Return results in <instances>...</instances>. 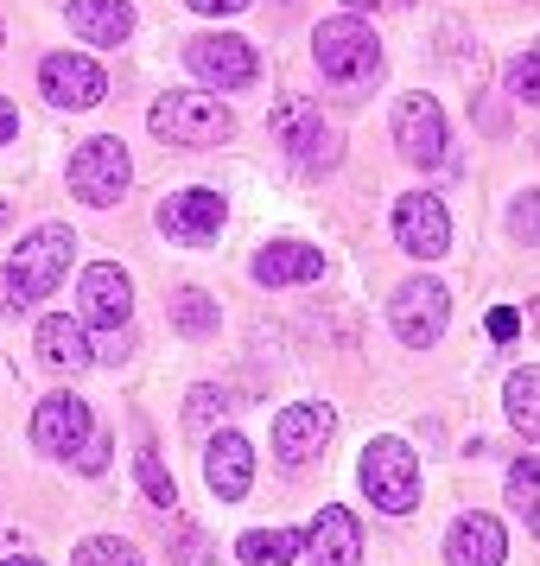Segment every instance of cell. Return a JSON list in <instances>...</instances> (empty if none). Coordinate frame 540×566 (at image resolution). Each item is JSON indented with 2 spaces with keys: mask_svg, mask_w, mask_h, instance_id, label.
Masks as SVG:
<instances>
[{
  "mask_svg": "<svg viewBox=\"0 0 540 566\" xmlns=\"http://www.w3.org/2000/svg\"><path fill=\"white\" fill-rule=\"evenodd\" d=\"M32 344H39V363L45 369H89L96 363V344L83 332V318H71V312H45Z\"/></svg>",
  "mask_w": 540,
  "mask_h": 566,
  "instance_id": "19",
  "label": "cell"
},
{
  "mask_svg": "<svg viewBox=\"0 0 540 566\" xmlns=\"http://www.w3.org/2000/svg\"><path fill=\"white\" fill-rule=\"evenodd\" d=\"M13 134H20V108H13V103H7V96H0V147H7Z\"/></svg>",
  "mask_w": 540,
  "mask_h": 566,
  "instance_id": "36",
  "label": "cell"
},
{
  "mask_svg": "<svg viewBox=\"0 0 540 566\" xmlns=\"http://www.w3.org/2000/svg\"><path fill=\"white\" fill-rule=\"evenodd\" d=\"M299 547H306V535H293V528H248L235 541V554L248 566H286V560H299Z\"/></svg>",
  "mask_w": 540,
  "mask_h": 566,
  "instance_id": "22",
  "label": "cell"
},
{
  "mask_svg": "<svg viewBox=\"0 0 540 566\" xmlns=\"http://www.w3.org/2000/svg\"><path fill=\"white\" fill-rule=\"evenodd\" d=\"M337 433V413L325 401H293V408L274 420V459L280 464H311Z\"/></svg>",
  "mask_w": 540,
  "mask_h": 566,
  "instance_id": "11",
  "label": "cell"
},
{
  "mask_svg": "<svg viewBox=\"0 0 540 566\" xmlns=\"http://www.w3.org/2000/svg\"><path fill=\"white\" fill-rule=\"evenodd\" d=\"M362 490L388 515H407L420 503V459H413L407 439H369V452H362Z\"/></svg>",
  "mask_w": 540,
  "mask_h": 566,
  "instance_id": "4",
  "label": "cell"
},
{
  "mask_svg": "<svg viewBox=\"0 0 540 566\" xmlns=\"http://www.w3.org/2000/svg\"><path fill=\"white\" fill-rule=\"evenodd\" d=\"M204 484L223 496V503H242L248 484H255V446L242 433H216L204 446Z\"/></svg>",
  "mask_w": 540,
  "mask_h": 566,
  "instance_id": "18",
  "label": "cell"
},
{
  "mask_svg": "<svg viewBox=\"0 0 540 566\" xmlns=\"http://www.w3.org/2000/svg\"><path fill=\"white\" fill-rule=\"evenodd\" d=\"M318 274H325V255L311 242H267L255 255L261 286H299V281H318Z\"/></svg>",
  "mask_w": 540,
  "mask_h": 566,
  "instance_id": "21",
  "label": "cell"
},
{
  "mask_svg": "<svg viewBox=\"0 0 540 566\" xmlns=\"http://www.w3.org/2000/svg\"><path fill=\"white\" fill-rule=\"evenodd\" d=\"M267 128L286 147V159L306 166V172H325V166L343 159V140H337V128L325 122V108L311 103V96H280L274 115H267Z\"/></svg>",
  "mask_w": 540,
  "mask_h": 566,
  "instance_id": "2",
  "label": "cell"
},
{
  "mask_svg": "<svg viewBox=\"0 0 540 566\" xmlns=\"http://www.w3.org/2000/svg\"><path fill=\"white\" fill-rule=\"evenodd\" d=\"M39 90H45L57 108H96L108 96V77H103V64H96V57L52 52L45 64H39Z\"/></svg>",
  "mask_w": 540,
  "mask_h": 566,
  "instance_id": "10",
  "label": "cell"
},
{
  "mask_svg": "<svg viewBox=\"0 0 540 566\" xmlns=\"http://www.w3.org/2000/svg\"><path fill=\"white\" fill-rule=\"evenodd\" d=\"M311 57H318V71L343 90H357L382 71V45H375V27H362L357 13H337L325 27L311 32Z\"/></svg>",
  "mask_w": 540,
  "mask_h": 566,
  "instance_id": "3",
  "label": "cell"
},
{
  "mask_svg": "<svg viewBox=\"0 0 540 566\" xmlns=\"http://www.w3.org/2000/svg\"><path fill=\"white\" fill-rule=\"evenodd\" d=\"M502 554H509V535L484 510H464L445 528V566H502Z\"/></svg>",
  "mask_w": 540,
  "mask_h": 566,
  "instance_id": "16",
  "label": "cell"
},
{
  "mask_svg": "<svg viewBox=\"0 0 540 566\" xmlns=\"http://www.w3.org/2000/svg\"><path fill=\"white\" fill-rule=\"evenodd\" d=\"M0 39H7V32H0Z\"/></svg>",
  "mask_w": 540,
  "mask_h": 566,
  "instance_id": "40",
  "label": "cell"
},
{
  "mask_svg": "<svg viewBox=\"0 0 540 566\" xmlns=\"http://www.w3.org/2000/svg\"><path fill=\"white\" fill-rule=\"evenodd\" d=\"M502 408H509V427H515V433L540 439V369H515V376H509V395H502Z\"/></svg>",
  "mask_w": 540,
  "mask_h": 566,
  "instance_id": "23",
  "label": "cell"
},
{
  "mask_svg": "<svg viewBox=\"0 0 540 566\" xmlns=\"http://www.w3.org/2000/svg\"><path fill=\"white\" fill-rule=\"evenodd\" d=\"M184 64L210 83V90H248L261 77V57L248 39H191L184 45Z\"/></svg>",
  "mask_w": 540,
  "mask_h": 566,
  "instance_id": "13",
  "label": "cell"
},
{
  "mask_svg": "<svg viewBox=\"0 0 540 566\" xmlns=\"http://www.w3.org/2000/svg\"><path fill=\"white\" fill-rule=\"evenodd\" d=\"M134 478H140V490H147V503H159V510H172V496H179V484L166 478V464H159L153 446H140V459H134Z\"/></svg>",
  "mask_w": 540,
  "mask_h": 566,
  "instance_id": "26",
  "label": "cell"
},
{
  "mask_svg": "<svg viewBox=\"0 0 540 566\" xmlns=\"http://www.w3.org/2000/svg\"><path fill=\"white\" fill-rule=\"evenodd\" d=\"M357 7H375V0H357Z\"/></svg>",
  "mask_w": 540,
  "mask_h": 566,
  "instance_id": "39",
  "label": "cell"
},
{
  "mask_svg": "<svg viewBox=\"0 0 540 566\" xmlns=\"http://www.w3.org/2000/svg\"><path fill=\"white\" fill-rule=\"evenodd\" d=\"M83 325H108V332H121L134 312V281L115 268V261H96V268H83Z\"/></svg>",
  "mask_w": 540,
  "mask_h": 566,
  "instance_id": "14",
  "label": "cell"
},
{
  "mask_svg": "<svg viewBox=\"0 0 540 566\" xmlns=\"http://www.w3.org/2000/svg\"><path fill=\"white\" fill-rule=\"evenodd\" d=\"M108 446H115V439L96 427V433H89V446L77 452V464H83V471H108Z\"/></svg>",
  "mask_w": 540,
  "mask_h": 566,
  "instance_id": "33",
  "label": "cell"
},
{
  "mask_svg": "<svg viewBox=\"0 0 540 566\" xmlns=\"http://www.w3.org/2000/svg\"><path fill=\"white\" fill-rule=\"evenodd\" d=\"M0 230H7V198H0Z\"/></svg>",
  "mask_w": 540,
  "mask_h": 566,
  "instance_id": "38",
  "label": "cell"
},
{
  "mask_svg": "<svg viewBox=\"0 0 540 566\" xmlns=\"http://www.w3.org/2000/svg\"><path fill=\"white\" fill-rule=\"evenodd\" d=\"M128 147L115 140V134H96V140H83L77 154H71V191H77L83 205H115V198H128Z\"/></svg>",
  "mask_w": 540,
  "mask_h": 566,
  "instance_id": "5",
  "label": "cell"
},
{
  "mask_svg": "<svg viewBox=\"0 0 540 566\" xmlns=\"http://www.w3.org/2000/svg\"><path fill=\"white\" fill-rule=\"evenodd\" d=\"M147 128L172 147H216V140H230L235 134V115L223 108V96H210V90H166L153 108H147Z\"/></svg>",
  "mask_w": 540,
  "mask_h": 566,
  "instance_id": "1",
  "label": "cell"
},
{
  "mask_svg": "<svg viewBox=\"0 0 540 566\" xmlns=\"http://www.w3.org/2000/svg\"><path fill=\"white\" fill-rule=\"evenodd\" d=\"M184 413H191V427H210V420H216V413H223V388H191V408H184Z\"/></svg>",
  "mask_w": 540,
  "mask_h": 566,
  "instance_id": "31",
  "label": "cell"
},
{
  "mask_svg": "<svg viewBox=\"0 0 540 566\" xmlns=\"http://www.w3.org/2000/svg\"><path fill=\"white\" fill-rule=\"evenodd\" d=\"M388 318H394V337H401V344L426 350V344H438V337H445L452 293H445L433 274H413V281L394 286V306H388Z\"/></svg>",
  "mask_w": 540,
  "mask_h": 566,
  "instance_id": "6",
  "label": "cell"
},
{
  "mask_svg": "<svg viewBox=\"0 0 540 566\" xmlns=\"http://www.w3.org/2000/svg\"><path fill=\"white\" fill-rule=\"evenodd\" d=\"M509 90L521 96V103H534V108H540V45H528V52L509 64Z\"/></svg>",
  "mask_w": 540,
  "mask_h": 566,
  "instance_id": "28",
  "label": "cell"
},
{
  "mask_svg": "<svg viewBox=\"0 0 540 566\" xmlns=\"http://www.w3.org/2000/svg\"><path fill=\"white\" fill-rule=\"evenodd\" d=\"M89 433H96V420H89V408H83V395H45L39 413H32V446L52 452V459L83 452Z\"/></svg>",
  "mask_w": 540,
  "mask_h": 566,
  "instance_id": "12",
  "label": "cell"
},
{
  "mask_svg": "<svg viewBox=\"0 0 540 566\" xmlns=\"http://www.w3.org/2000/svg\"><path fill=\"white\" fill-rule=\"evenodd\" d=\"M71 32L77 39H89V45H128L134 32V7L128 0H71Z\"/></svg>",
  "mask_w": 540,
  "mask_h": 566,
  "instance_id": "20",
  "label": "cell"
},
{
  "mask_svg": "<svg viewBox=\"0 0 540 566\" xmlns=\"http://www.w3.org/2000/svg\"><path fill=\"white\" fill-rule=\"evenodd\" d=\"M394 242L420 261H438L452 249V217H445V205H438L433 191H407L394 205Z\"/></svg>",
  "mask_w": 540,
  "mask_h": 566,
  "instance_id": "9",
  "label": "cell"
},
{
  "mask_svg": "<svg viewBox=\"0 0 540 566\" xmlns=\"http://www.w3.org/2000/svg\"><path fill=\"white\" fill-rule=\"evenodd\" d=\"M172 325H179L184 337H210L216 325H223V312H216V300H210V293L184 286V293H172Z\"/></svg>",
  "mask_w": 540,
  "mask_h": 566,
  "instance_id": "24",
  "label": "cell"
},
{
  "mask_svg": "<svg viewBox=\"0 0 540 566\" xmlns=\"http://www.w3.org/2000/svg\"><path fill=\"white\" fill-rule=\"evenodd\" d=\"M394 147L407 166H438L445 159V108L426 96V90H413L394 103Z\"/></svg>",
  "mask_w": 540,
  "mask_h": 566,
  "instance_id": "8",
  "label": "cell"
},
{
  "mask_svg": "<svg viewBox=\"0 0 540 566\" xmlns=\"http://www.w3.org/2000/svg\"><path fill=\"white\" fill-rule=\"evenodd\" d=\"M172 566H210V541L198 535V528H184V535H179V554H172Z\"/></svg>",
  "mask_w": 540,
  "mask_h": 566,
  "instance_id": "32",
  "label": "cell"
},
{
  "mask_svg": "<svg viewBox=\"0 0 540 566\" xmlns=\"http://www.w3.org/2000/svg\"><path fill=\"white\" fill-rule=\"evenodd\" d=\"M27 306H32L27 281H20L13 268H0V318H13V312H27Z\"/></svg>",
  "mask_w": 540,
  "mask_h": 566,
  "instance_id": "30",
  "label": "cell"
},
{
  "mask_svg": "<svg viewBox=\"0 0 540 566\" xmlns=\"http://www.w3.org/2000/svg\"><path fill=\"white\" fill-rule=\"evenodd\" d=\"M71 566H140V554H134L121 535H89L77 547V560H71Z\"/></svg>",
  "mask_w": 540,
  "mask_h": 566,
  "instance_id": "27",
  "label": "cell"
},
{
  "mask_svg": "<svg viewBox=\"0 0 540 566\" xmlns=\"http://www.w3.org/2000/svg\"><path fill=\"white\" fill-rule=\"evenodd\" d=\"M0 566H45V560H32V554H13V560H0Z\"/></svg>",
  "mask_w": 540,
  "mask_h": 566,
  "instance_id": "37",
  "label": "cell"
},
{
  "mask_svg": "<svg viewBox=\"0 0 540 566\" xmlns=\"http://www.w3.org/2000/svg\"><path fill=\"white\" fill-rule=\"evenodd\" d=\"M515 332H521V318H515L509 306H496V312H489V337H515Z\"/></svg>",
  "mask_w": 540,
  "mask_h": 566,
  "instance_id": "34",
  "label": "cell"
},
{
  "mask_svg": "<svg viewBox=\"0 0 540 566\" xmlns=\"http://www.w3.org/2000/svg\"><path fill=\"white\" fill-rule=\"evenodd\" d=\"M184 7H191V13H242L248 0H184Z\"/></svg>",
  "mask_w": 540,
  "mask_h": 566,
  "instance_id": "35",
  "label": "cell"
},
{
  "mask_svg": "<svg viewBox=\"0 0 540 566\" xmlns=\"http://www.w3.org/2000/svg\"><path fill=\"white\" fill-rule=\"evenodd\" d=\"M509 503H515V515L540 535V459H515L509 464Z\"/></svg>",
  "mask_w": 540,
  "mask_h": 566,
  "instance_id": "25",
  "label": "cell"
},
{
  "mask_svg": "<svg viewBox=\"0 0 540 566\" xmlns=\"http://www.w3.org/2000/svg\"><path fill=\"white\" fill-rule=\"evenodd\" d=\"M159 230L184 249H204L210 235L223 230V191H172L159 205Z\"/></svg>",
  "mask_w": 540,
  "mask_h": 566,
  "instance_id": "15",
  "label": "cell"
},
{
  "mask_svg": "<svg viewBox=\"0 0 540 566\" xmlns=\"http://www.w3.org/2000/svg\"><path fill=\"white\" fill-rule=\"evenodd\" d=\"M306 554H311V566H357L362 560L357 515L343 510V503H325V510L311 515V528H306Z\"/></svg>",
  "mask_w": 540,
  "mask_h": 566,
  "instance_id": "17",
  "label": "cell"
},
{
  "mask_svg": "<svg viewBox=\"0 0 540 566\" xmlns=\"http://www.w3.org/2000/svg\"><path fill=\"white\" fill-rule=\"evenodd\" d=\"M71 255H77V235L64 230V223H45V230H32L27 242H20L13 274L27 281L32 300H45V293H57V286H64V274H71Z\"/></svg>",
  "mask_w": 540,
  "mask_h": 566,
  "instance_id": "7",
  "label": "cell"
},
{
  "mask_svg": "<svg viewBox=\"0 0 540 566\" xmlns=\"http://www.w3.org/2000/svg\"><path fill=\"white\" fill-rule=\"evenodd\" d=\"M509 235L515 242H540V191H528V198L509 205Z\"/></svg>",
  "mask_w": 540,
  "mask_h": 566,
  "instance_id": "29",
  "label": "cell"
}]
</instances>
